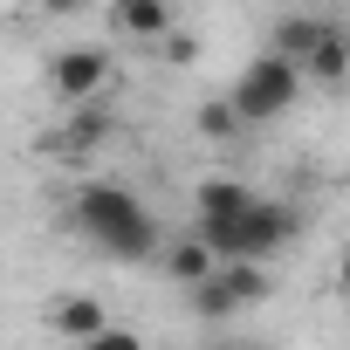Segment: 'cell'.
<instances>
[{
	"label": "cell",
	"mask_w": 350,
	"mask_h": 350,
	"mask_svg": "<svg viewBox=\"0 0 350 350\" xmlns=\"http://www.w3.org/2000/svg\"><path fill=\"white\" fill-rule=\"evenodd\" d=\"M69 220H76V234H90L110 261H158V254H165L158 220H151L144 200H137L131 186H117V179H83V186L69 193Z\"/></svg>",
	"instance_id": "1"
},
{
	"label": "cell",
	"mask_w": 350,
	"mask_h": 350,
	"mask_svg": "<svg viewBox=\"0 0 350 350\" xmlns=\"http://www.w3.org/2000/svg\"><path fill=\"white\" fill-rule=\"evenodd\" d=\"M220 261H275L295 234H302V213L288 200H254L241 220H200L193 227Z\"/></svg>",
	"instance_id": "2"
},
{
	"label": "cell",
	"mask_w": 350,
	"mask_h": 350,
	"mask_svg": "<svg viewBox=\"0 0 350 350\" xmlns=\"http://www.w3.org/2000/svg\"><path fill=\"white\" fill-rule=\"evenodd\" d=\"M309 90V76L295 69V62H282V55H254L241 76H234V90H227V103L241 110V124H268V117H282V110H295V96Z\"/></svg>",
	"instance_id": "3"
},
{
	"label": "cell",
	"mask_w": 350,
	"mask_h": 350,
	"mask_svg": "<svg viewBox=\"0 0 350 350\" xmlns=\"http://www.w3.org/2000/svg\"><path fill=\"white\" fill-rule=\"evenodd\" d=\"M110 49H96V42H69V49H55L49 55V90L69 103V110H83V103H96L103 90H110Z\"/></svg>",
	"instance_id": "4"
},
{
	"label": "cell",
	"mask_w": 350,
	"mask_h": 350,
	"mask_svg": "<svg viewBox=\"0 0 350 350\" xmlns=\"http://www.w3.org/2000/svg\"><path fill=\"white\" fill-rule=\"evenodd\" d=\"M336 21H323V14H282L275 28H268V55H282V62H295V69H309V55L323 49V35H329Z\"/></svg>",
	"instance_id": "5"
},
{
	"label": "cell",
	"mask_w": 350,
	"mask_h": 350,
	"mask_svg": "<svg viewBox=\"0 0 350 350\" xmlns=\"http://www.w3.org/2000/svg\"><path fill=\"white\" fill-rule=\"evenodd\" d=\"M42 323H49L55 336H69V343H90V336L110 329V309H103L96 295H55V302L42 309Z\"/></svg>",
	"instance_id": "6"
},
{
	"label": "cell",
	"mask_w": 350,
	"mask_h": 350,
	"mask_svg": "<svg viewBox=\"0 0 350 350\" xmlns=\"http://www.w3.org/2000/svg\"><path fill=\"white\" fill-rule=\"evenodd\" d=\"M158 268L179 282V288H200L206 275H220V254L200 241V234H186V241H165V254H158Z\"/></svg>",
	"instance_id": "7"
},
{
	"label": "cell",
	"mask_w": 350,
	"mask_h": 350,
	"mask_svg": "<svg viewBox=\"0 0 350 350\" xmlns=\"http://www.w3.org/2000/svg\"><path fill=\"white\" fill-rule=\"evenodd\" d=\"M254 200H261V193H254L247 179H220V172L193 186V206H200V220H241Z\"/></svg>",
	"instance_id": "8"
},
{
	"label": "cell",
	"mask_w": 350,
	"mask_h": 350,
	"mask_svg": "<svg viewBox=\"0 0 350 350\" xmlns=\"http://www.w3.org/2000/svg\"><path fill=\"white\" fill-rule=\"evenodd\" d=\"M103 137H110V117L96 103H83V110H69L62 131H49V151H96Z\"/></svg>",
	"instance_id": "9"
},
{
	"label": "cell",
	"mask_w": 350,
	"mask_h": 350,
	"mask_svg": "<svg viewBox=\"0 0 350 350\" xmlns=\"http://www.w3.org/2000/svg\"><path fill=\"white\" fill-rule=\"evenodd\" d=\"M302 76H309V83H323V90H343V83H350V28H329Z\"/></svg>",
	"instance_id": "10"
},
{
	"label": "cell",
	"mask_w": 350,
	"mask_h": 350,
	"mask_svg": "<svg viewBox=\"0 0 350 350\" xmlns=\"http://www.w3.org/2000/svg\"><path fill=\"white\" fill-rule=\"evenodd\" d=\"M220 275H227V288H234V302L241 309H254V302H268V261H220Z\"/></svg>",
	"instance_id": "11"
},
{
	"label": "cell",
	"mask_w": 350,
	"mask_h": 350,
	"mask_svg": "<svg viewBox=\"0 0 350 350\" xmlns=\"http://www.w3.org/2000/svg\"><path fill=\"white\" fill-rule=\"evenodd\" d=\"M186 302H193V316H200V323H227V316H241V302H234L227 275H206L200 288H186Z\"/></svg>",
	"instance_id": "12"
},
{
	"label": "cell",
	"mask_w": 350,
	"mask_h": 350,
	"mask_svg": "<svg viewBox=\"0 0 350 350\" xmlns=\"http://www.w3.org/2000/svg\"><path fill=\"white\" fill-rule=\"evenodd\" d=\"M117 28L124 35H172V8H165V0H144V8H117Z\"/></svg>",
	"instance_id": "13"
},
{
	"label": "cell",
	"mask_w": 350,
	"mask_h": 350,
	"mask_svg": "<svg viewBox=\"0 0 350 350\" xmlns=\"http://www.w3.org/2000/svg\"><path fill=\"white\" fill-rule=\"evenodd\" d=\"M234 131H241V110H234L227 96L200 103V137H213V144H220V137H234Z\"/></svg>",
	"instance_id": "14"
},
{
	"label": "cell",
	"mask_w": 350,
	"mask_h": 350,
	"mask_svg": "<svg viewBox=\"0 0 350 350\" xmlns=\"http://www.w3.org/2000/svg\"><path fill=\"white\" fill-rule=\"evenodd\" d=\"M76 350H144V336H137V329H124V323H110L103 336H90V343H76Z\"/></svg>",
	"instance_id": "15"
},
{
	"label": "cell",
	"mask_w": 350,
	"mask_h": 350,
	"mask_svg": "<svg viewBox=\"0 0 350 350\" xmlns=\"http://www.w3.org/2000/svg\"><path fill=\"white\" fill-rule=\"evenodd\" d=\"M90 0H42V14H55V21H69V14H83Z\"/></svg>",
	"instance_id": "16"
},
{
	"label": "cell",
	"mask_w": 350,
	"mask_h": 350,
	"mask_svg": "<svg viewBox=\"0 0 350 350\" xmlns=\"http://www.w3.org/2000/svg\"><path fill=\"white\" fill-rule=\"evenodd\" d=\"M336 288H343V295H350V247H343V254H336Z\"/></svg>",
	"instance_id": "17"
},
{
	"label": "cell",
	"mask_w": 350,
	"mask_h": 350,
	"mask_svg": "<svg viewBox=\"0 0 350 350\" xmlns=\"http://www.w3.org/2000/svg\"><path fill=\"white\" fill-rule=\"evenodd\" d=\"M213 350H268V343H213Z\"/></svg>",
	"instance_id": "18"
},
{
	"label": "cell",
	"mask_w": 350,
	"mask_h": 350,
	"mask_svg": "<svg viewBox=\"0 0 350 350\" xmlns=\"http://www.w3.org/2000/svg\"><path fill=\"white\" fill-rule=\"evenodd\" d=\"M110 8H144V0H110Z\"/></svg>",
	"instance_id": "19"
}]
</instances>
